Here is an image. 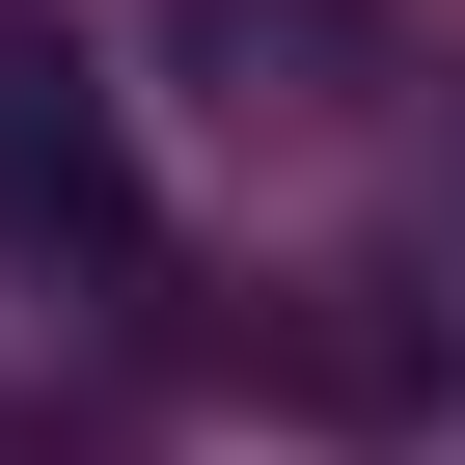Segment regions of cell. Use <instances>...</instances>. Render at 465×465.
I'll list each match as a JSON object with an SVG mask.
<instances>
[{
	"instance_id": "obj_1",
	"label": "cell",
	"mask_w": 465,
	"mask_h": 465,
	"mask_svg": "<svg viewBox=\"0 0 465 465\" xmlns=\"http://www.w3.org/2000/svg\"><path fill=\"white\" fill-rule=\"evenodd\" d=\"M0 247H28L55 302H137L164 274V192H137V110L55 55V28H0Z\"/></svg>"
}]
</instances>
